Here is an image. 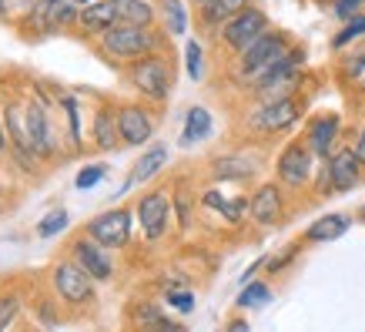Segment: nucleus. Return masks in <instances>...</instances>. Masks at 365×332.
Masks as SVG:
<instances>
[{
  "instance_id": "f257e3e1",
  "label": "nucleus",
  "mask_w": 365,
  "mask_h": 332,
  "mask_svg": "<svg viewBox=\"0 0 365 332\" xmlns=\"http://www.w3.org/2000/svg\"><path fill=\"white\" fill-rule=\"evenodd\" d=\"M165 44V34L155 27H134V24H118L101 37V51L111 57L114 64H134L141 57L155 54Z\"/></svg>"
},
{
  "instance_id": "f03ea898",
  "label": "nucleus",
  "mask_w": 365,
  "mask_h": 332,
  "mask_svg": "<svg viewBox=\"0 0 365 332\" xmlns=\"http://www.w3.org/2000/svg\"><path fill=\"white\" fill-rule=\"evenodd\" d=\"M128 81H131V88L141 94L144 101H151V104H165L171 98V88H175V71L168 64V54L155 51V54L141 57V61H134L128 67Z\"/></svg>"
},
{
  "instance_id": "7ed1b4c3",
  "label": "nucleus",
  "mask_w": 365,
  "mask_h": 332,
  "mask_svg": "<svg viewBox=\"0 0 365 332\" xmlns=\"http://www.w3.org/2000/svg\"><path fill=\"white\" fill-rule=\"evenodd\" d=\"M288 47H292V37H288L285 31H275V27H272V31L262 34L252 47H245L242 54H238V61H235V74H238L245 84H252L255 74L265 71L272 61H278Z\"/></svg>"
},
{
  "instance_id": "20e7f679",
  "label": "nucleus",
  "mask_w": 365,
  "mask_h": 332,
  "mask_svg": "<svg viewBox=\"0 0 365 332\" xmlns=\"http://www.w3.org/2000/svg\"><path fill=\"white\" fill-rule=\"evenodd\" d=\"M302 98H282V101H258V108L248 114V131L255 134H282L302 118Z\"/></svg>"
},
{
  "instance_id": "39448f33",
  "label": "nucleus",
  "mask_w": 365,
  "mask_h": 332,
  "mask_svg": "<svg viewBox=\"0 0 365 332\" xmlns=\"http://www.w3.org/2000/svg\"><path fill=\"white\" fill-rule=\"evenodd\" d=\"M275 175L278 181L285 185V188H305L315 175V155H312V148L305 144V138L299 141H288L275 158Z\"/></svg>"
},
{
  "instance_id": "423d86ee",
  "label": "nucleus",
  "mask_w": 365,
  "mask_h": 332,
  "mask_svg": "<svg viewBox=\"0 0 365 332\" xmlns=\"http://www.w3.org/2000/svg\"><path fill=\"white\" fill-rule=\"evenodd\" d=\"M359 181H362V161L355 158L352 148H339L332 158H325L319 191L322 195H345V191L359 188Z\"/></svg>"
},
{
  "instance_id": "0eeeda50",
  "label": "nucleus",
  "mask_w": 365,
  "mask_h": 332,
  "mask_svg": "<svg viewBox=\"0 0 365 332\" xmlns=\"http://www.w3.org/2000/svg\"><path fill=\"white\" fill-rule=\"evenodd\" d=\"M265 31H272V21H268V14L262 11V7H255V4H252L248 11H242L238 17H232V21L225 24L215 37H218L228 51L242 54L245 47H252Z\"/></svg>"
},
{
  "instance_id": "6e6552de",
  "label": "nucleus",
  "mask_w": 365,
  "mask_h": 332,
  "mask_svg": "<svg viewBox=\"0 0 365 332\" xmlns=\"http://www.w3.org/2000/svg\"><path fill=\"white\" fill-rule=\"evenodd\" d=\"M171 218H175V201H171V195L165 188L141 195V201H138V225H141L148 242L165 238V232L171 228Z\"/></svg>"
},
{
  "instance_id": "1a4fd4ad",
  "label": "nucleus",
  "mask_w": 365,
  "mask_h": 332,
  "mask_svg": "<svg viewBox=\"0 0 365 332\" xmlns=\"http://www.w3.org/2000/svg\"><path fill=\"white\" fill-rule=\"evenodd\" d=\"M88 238H94L104 248H124L131 238V211L128 208H111L101 211L88 221Z\"/></svg>"
},
{
  "instance_id": "9d476101",
  "label": "nucleus",
  "mask_w": 365,
  "mask_h": 332,
  "mask_svg": "<svg viewBox=\"0 0 365 332\" xmlns=\"http://www.w3.org/2000/svg\"><path fill=\"white\" fill-rule=\"evenodd\" d=\"M24 114H27V138H31L34 158H51L57 151V141L51 114H47V101H24Z\"/></svg>"
},
{
  "instance_id": "9b49d317",
  "label": "nucleus",
  "mask_w": 365,
  "mask_h": 332,
  "mask_svg": "<svg viewBox=\"0 0 365 332\" xmlns=\"http://www.w3.org/2000/svg\"><path fill=\"white\" fill-rule=\"evenodd\" d=\"M339 134H342V118L335 111H322L305 128V144L312 148V155L325 161L339 151Z\"/></svg>"
},
{
  "instance_id": "f8f14e48",
  "label": "nucleus",
  "mask_w": 365,
  "mask_h": 332,
  "mask_svg": "<svg viewBox=\"0 0 365 332\" xmlns=\"http://www.w3.org/2000/svg\"><path fill=\"white\" fill-rule=\"evenodd\" d=\"M118 131H121V144L138 148L155 138V114L144 104H124L118 108Z\"/></svg>"
},
{
  "instance_id": "ddd939ff",
  "label": "nucleus",
  "mask_w": 365,
  "mask_h": 332,
  "mask_svg": "<svg viewBox=\"0 0 365 332\" xmlns=\"http://www.w3.org/2000/svg\"><path fill=\"white\" fill-rule=\"evenodd\" d=\"M54 288H57V296H61L64 302L81 306V302L91 299V276L78 266V262H74V258H71V262H57Z\"/></svg>"
},
{
  "instance_id": "4468645a",
  "label": "nucleus",
  "mask_w": 365,
  "mask_h": 332,
  "mask_svg": "<svg viewBox=\"0 0 365 332\" xmlns=\"http://www.w3.org/2000/svg\"><path fill=\"white\" fill-rule=\"evenodd\" d=\"M258 225H278L282 215H285V195H282V185L278 181H265L258 185L252 195V208H248Z\"/></svg>"
},
{
  "instance_id": "2eb2a0df",
  "label": "nucleus",
  "mask_w": 365,
  "mask_h": 332,
  "mask_svg": "<svg viewBox=\"0 0 365 332\" xmlns=\"http://www.w3.org/2000/svg\"><path fill=\"white\" fill-rule=\"evenodd\" d=\"M71 255H74V262H78L91 278H98V282H108L114 276V266L108 252H104V245H98L94 238H78V242L71 245Z\"/></svg>"
},
{
  "instance_id": "dca6fc26",
  "label": "nucleus",
  "mask_w": 365,
  "mask_h": 332,
  "mask_svg": "<svg viewBox=\"0 0 365 332\" xmlns=\"http://www.w3.org/2000/svg\"><path fill=\"white\" fill-rule=\"evenodd\" d=\"M78 24H81V31L104 37V34L111 31V27H118V24H121L118 4H114V0H91L88 7H81Z\"/></svg>"
},
{
  "instance_id": "f3484780",
  "label": "nucleus",
  "mask_w": 365,
  "mask_h": 332,
  "mask_svg": "<svg viewBox=\"0 0 365 332\" xmlns=\"http://www.w3.org/2000/svg\"><path fill=\"white\" fill-rule=\"evenodd\" d=\"M248 7H252V0H205V4H198V24L205 31L218 34L232 17H238Z\"/></svg>"
},
{
  "instance_id": "a211bd4d",
  "label": "nucleus",
  "mask_w": 365,
  "mask_h": 332,
  "mask_svg": "<svg viewBox=\"0 0 365 332\" xmlns=\"http://www.w3.org/2000/svg\"><path fill=\"white\" fill-rule=\"evenodd\" d=\"M91 138L98 151H114L121 144V131H118V108L104 104L94 111V121H91Z\"/></svg>"
},
{
  "instance_id": "6ab92c4d",
  "label": "nucleus",
  "mask_w": 365,
  "mask_h": 332,
  "mask_svg": "<svg viewBox=\"0 0 365 332\" xmlns=\"http://www.w3.org/2000/svg\"><path fill=\"white\" fill-rule=\"evenodd\" d=\"M7 128H11V148H14V155L21 158L24 165L34 158L31 151V138H27V114H24V101H11L7 104Z\"/></svg>"
},
{
  "instance_id": "aec40b11",
  "label": "nucleus",
  "mask_w": 365,
  "mask_h": 332,
  "mask_svg": "<svg viewBox=\"0 0 365 332\" xmlns=\"http://www.w3.org/2000/svg\"><path fill=\"white\" fill-rule=\"evenodd\" d=\"M78 4L71 0H44L37 11H34V24L41 31H54V27H64V24H74L78 21Z\"/></svg>"
},
{
  "instance_id": "412c9836",
  "label": "nucleus",
  "mask_w": 365,
  "mask_h": 332,
  "mask_svg": "<svg viewBox=\"0 0 365 332\" xmlns=\"http://www.w3.org/2000/svg\"><path fill=\"white\" fill-rule=\"evenodd\" d=\"M255 171H258V165L248 155H218L211 161V178L215 181H248Z\"/></svg>"
},
{
  "instance_id": "4be33fe9",
  "label": "nucleus",
  "mask_w": 365,
  "mask_h": 332,
  "mask_svg": "<svg viewBox=\"0 0 365 332\" xmlns=\"http://www.w3.org/2000/svg\"><path fill=\"white\" fill-rule=\"evenodd\" d=\"M299 88H302V67H295V71H285V74H278V78L265 81V84H258L252 94L265 104V101L299 98Z\"/></svg>"
},
{
  "instance_id": "5701e85b",
  "label": "nucleus",
  "mask_w": 365,
  "mask_h": 332,
  "mask_svg": "<svg viewBox=\"0 0 365 332\" xmlns=\"http://www.w3.org/2000/svg\"><path fill=\"white\" fill-rule=\"evenodd\" d=\"M349 215H342V211H332V215H322V218H315L305 228V242H315V245H322V242H335V238H342L345 232H349Z\"/></svg>"
},
{
  "instance_id": "b1692460",
  "label": "nucleus",
  "mask_w": 365,
  "mask_h": 332,
  "mask_svg": "<svg viewBox=\"0 0 365 332\" xmlns=\"http://www.w3.org/2000/svg\"><path fill=\"white\" fill-rule=\"evenodd\" d=\"M205 205L215 211H222L225 221L228 225H242L245 215H248V208H252V201L245 198V195H235V198H228V195H222V191H205Z\"/></svg>"
},
{
  "instance_id": "393cba45",
  "label": "nucleus",
  "mask_w": 365,
  "mask_h": 332,
  "mask_svg": "<svg viewBox=\"0 0 365 332\" xmlns=\"http://www.w3.org/2000/svg\"><path fill=\"white\" fill-rule=\"evenodd\" d=\"M165 165H168V148L165 144H151V148L138 158V165H134L128 185H144V181H151L155 175H161V168Z\"/></svg>"
},
{
  "instance_id": "a878e982",
  "label": "nucleus",
  "mask_w": 365,
  "mask_h": 332,
  "mask_svg": "<svg viewBox=\"0 0 365 332\" xmlns=\"http://www.w3.org/2000/svg\"><path fill=\"white\" fill-rule=\"evenodd\" d=\"M211 134V111L208 108H191L188 118H185V131H181V144L191 148V144L205 141Z\"/></svg>"
},
{
  "instance_id": "bb28decb",
  "label": "nucleus",
  "mask_w": 365,
  "mask_h": 332,
  "mask_svg": "<svg viewBox=\"0 0 365 332\" xmlns=\"http://www.w3.org/2000/svg\"><path fill=\"white\" fill-rule=\"evenodd\" d=\"M121 24H134V27H151L155 24V7L151 0H114Z\"/></svg>"
},
{
  "instance_id": "cd10ccee",
  "label": "nucleus",
  "mask_w": 365,
  "mask_h": 332,
  "mask_svg": "<svg viewBox=\"0 0 365 332\" xmlns=\"http://www.w3.org/2000/svg\"><path fill=\"white\" fill-rule=\"evenodd\" d=\"M339 78H342L345 84H355V81L365 78V41L352 44L342 54V61H339Z\"/></svg>"
},
{
  "instance_id": "c85d7f7f",
  "label": "nucleus",
  "mask_w": 365,
  "mask_h": 332,
  "mask_svg": "<svg viewBox=\"0 0 365 332\" xmlns=\"http://www.w3.org/2000/svg\"><path fill=\"white\" fill-rule=\"evenodd\" d=\"M161 11H165V34L168 37L188 34V11H185L181 0H161Z\"/></svg>"
},
{
  "instance_id": "c756f323",
  "label": "nucleus",
  "mask_w": 365,
  "mask_h": 332,
  "mask_svg": "<svg viewBox=\"0 0 365 332\" xmlns=\"http://www.w3.org/2000/svg\"><path fill=\"white\" fill-rule=\"evenodd\" d=\"M359 41H365V14H359V17H352V21H345L339 27V34L332 37V51H345V47L359 44Z\"/></svg>"
},
{
  "instance_id": "7c9ffc66",
  "label": "nucleus",
  "mask_w": 365,
  "mask_h": 332,
  "mask_svg": "<svg viewBox=\"0 0 365 332\" xmlns=\"http://www.w3.org/2000/svg\"><path fill=\"white\" fill-rule=\"evenodd\" d=\"M268 299H272V288H268L265 282H248V286L242 288V296H238V306H242V309H258V306H265Z\"/></svg>"
},
{
  "instance_id": "2f4dec72",
  "label": "nucleus",
  "mask_w": 365,
  "mask_h": 332,
  "mask_svg": "<svg viewBox=\"0 0 365 332\" xmlns=\"http://www.w3.org/2000/svg\"><path fill=\"white\" fill-rule=\"evenodd\" d=\"M185 67H188L191 81H201V74H205V47H201L198 41H188V44H185Z\"/></svg>"
},
{
  "instance_id": "473e14b6",
  "label": "nucleus",
  "mask_w": 365,
  "mask_h": 332,
  "mask_svg": "<svg viewBox=\"0 0 365 332\" xmlns=\"http://www.w3.org/2000/svg\"><path fill=\"white\" fill-rule=\"evenodd\" d=\"M171 201H175V218L181 228H191V221H195V201H191V191H175L171 195Z\"/></svg>"
},
{
  "instance_id": "72a5a7b5",
  "label": "nucleus",
  "mask_w": 365,
  "mask_h": 332,
  "mask_svg": "<svg viewBox=\"0 0 365 332\" xmlns=\"http://www.w3.org/2000/svg\"><path fill=\"white\" fill-rule=\"evenodd\" d=\"M61 108H64V114H67V128H71V144L74 148H81V111H78V101L71 98H61Z\"/></svg>"
},
{
  "instance_id": "f704fd0d",
  "label": "nucleus",
  "mask_w": 365,
  "mask_h": 332,
  "mask_svg": "<svg viewBox=\"0 0 365 332\" xmlns=\"http://www.w3.org/2000/svg\"><path fill=\"white\" fill-rule=\"evenodd\" d=\"M64 225H67V211L57 208V211H51V215H47L41 225H37V235H41V238H51V235H57L61 228H64Z\"/></svg>"
},
{
  "instance_id": "c9c22d12",
  "label": "nucleus",
  "mask_w": 365,
  "mask_h": 332,
  "mask_svg": "<svg viewBox=\"0 0 365 332\" xmlns=\"http://www.w3.org/2000/svg\"><path fill=\"white\" fill-rule=\"evenodd\" d=\"M104 175H108V168H104V165H88V168H81V171H78L74 185H78L81 191H84V188H94V185H98Z\"/></svg>"
},
{
  "instance_id": "e433bc0d",
  "label": "nucleus",
  "mask_w": 365,
  "mask_h": 332,
  "mask_svg": "<svg viewBox=\"0 0 365 332\" xmlns=\"http://www.w3.org/2000/svg\"><path fill=\"white\" fill-rule=\"evenodd\" d=\"M21 312V299L17 296H0V332H7V326L14 322V316Z\"/></svg>"
},
{
  "instance_id": "4c0bfd02",
  "label": "nucleus",
  "mask_w": 365,
  "mask_h": 332,
  "mask_svg": "<svg viewBox=\"0 0 365 332\" xmlns=\"http://www.w3.org/2000/svg\"><path fill=\"white\" fill-rule=\"evenodd\" d=\"M365 4L362 0H332V14L339 17V21H352V17H359V14H365L362 11Z\"/></svg>"
},
{
  "instance_id": "58836bf2",
  "label": "nucleus",
  "mask_w": 365,
  "mask_h": 332,
  "mask_svg": "<svg viewBox=\"0 0 365 332\" xmlns=\"http://www.w3.org/2000/svg\"><path fill=\"white\" fill-rule=\"evenodd\" d=\"M295 255H299V245H285V252H282V255H275V258H265V268L272 272V276H275V272H282V268H285L288 262L295 258Z\"/></svg>"
},
{
  "instance_id": "ea45409f",
  "label": "nucleus",
  "mask_w": 365,
  "mask_h": 332,
  "mask_svg": "<svg viewBox=\"0 0 365 332\" xmlns=\"http://www.w3.org/2000/svg\"><path fill=\"white\" fill-rule=\"evenodd\" d=\"M168 306L178 309V312H191L195 309V296H191V292H175V288H171V292H168Z\"/></svg>"
},
{
  "instance_id": "a19ab883",
  "label": "nucleus",
  "mask_w": 365,
  "mask_h": 332,
  "mask_svg": "<svg viewBox=\"0 0 365 332\" xmlns=\"http://www.w3.org/2000/svg\"><path fill=\"white\" fill-rule=\"evenodd\" d=\"M352 151H355V158L362 161V168H365V128L359 134H355V141H352Z\"/></svg>"
},
{
  "instance_id": "79ce46f5",
  "label": "nucleus",
  "mask_w": 365,
  "mask_h": 332,
  "mask_svg": "<svg viewBox=\"0 0 365 332\" xmlns=\"http://www.w3.org/2000/svg\"><path fill=\"white\" fill-rule=\"evenodd\" d=\"M225 332H252V326H248L245 319H235V322H228V329Z\"/></svg>"
},
{
  "instance_id": "37998d69",
  "label": "nucleus",
  "mask_w": 365,
  "mask_h": 332,
  "mask_svg": "<svg viewBox=\"0 0 365 332\" xmlns=\"http://www.w3.org/2000/svg\"><path fill=\"white\" fill-rule=\"evenodd\" d=\"M11 148V138H7V131H4V124H0V151H7Z\"/></svg>"
},
{
  "instance_id": "c03bdc74",
  "label": "nucleus",
  "mask_w": 365,
  "mask_h": 332,
  "mask_svg": "<svg viewBox=\"0 0 365 332\" xmlns=\"http://www.w3.org/2000/svg\"><path fill=\"white\" fill-rule=\"evenodd\" d=\"M71 4H78V7H88L91 0H71Z\"/></svg>"
},
{
  "instance_id": "a18cd8bd",
  "label": "nucleus",
  "mask_w": 365,
  "mask_h": 332,
  "mask_svg": "<svg viewBox=\"0 0 365 332\" xmlns=\"http://www.w3.org/2000/svg\"><path fill=\"white\" fill-rule=\"evenodd\" d=\"M359 94H362V98H365V78L359 81Z\"/></svg>"
},
{
  "instance_id": "49530a36",
  "label": "nucleus",
  "mask_w": 365,
  "mask_h": 332,
  "mask_svg": "<svg viewBox=\"0 0 365 332\" xmlns=\"http://www.w3.org/2000/svg\"><path fill=\"white\" fill-rule=\"evenodd\" d=\"M4 4H7V0H0V11H4Z\"/></svg>"
},
{
  "instance_id": "de8ad7c7",
  "label": "nucleus",
  "mask_w": 365,
  "mask_h": 332,
  "mask_svg": "<svg viewBox=\"0 0 365 332\" xmlns=\"http://www.w3.org/2000/svg\"><path fill=\"white\" fill-rule=\"evenodd\" d=\"M195 4H205V0H195Z\"/></svg>"
},
{
  "instance_id": "09e8293b",
  "label": "nucleus",
  "mask_w": 365,
  "mask_h": 332,
  "mask_svg": "<svg viewBox=\"0 0 365 332\" xmlns=\"http://www.w3.org/2000/svg\"><path fill=\"white\" fill-rule=\"evenodd\" d=\"M362 4H365V0H362Z\"/></svg>"
}]
</instances>
